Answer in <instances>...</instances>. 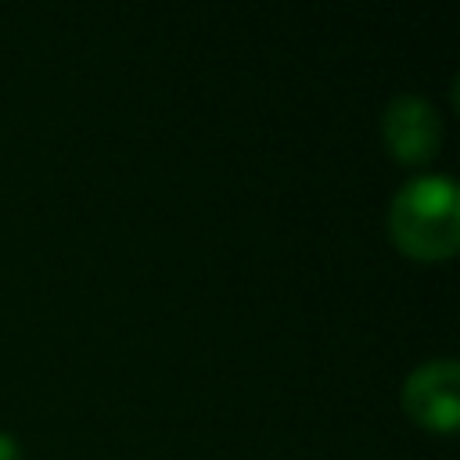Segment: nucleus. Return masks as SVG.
Listing matches in <instances>:
<instances>
[{
    "label": "nucleus",
    "instance_id": "nucleus-3",
    "mask_svg": "<svg viewBox=\"0 0 460 460\" xmlns=\"http://www.w3.org/2000/svg\"><path fill=\"white\" fill-rule=\"evenodd\" d=\"M381 137L399 162H428L442 144V119L420 93H395L381 111Z\"/></svg>",
    "mask_w": 460,
    "mask_h": 460
},
{
    "label": "nucleus",
    "instance_id": "nucleus-1",
    "mask_svg": "<svg viewBox=\"0 0 460 460\" xmlns=\"http://www.w3.org/2000/svg\"><path fill=\"white\" fill-rule=\"evenodd\" d=\"M392 241L420 262H442L460 248V187L446 172L410 176L388 205Z\"/></svg>",
    "mask_w": 460,
    "mask_h": 460
},
{
    "label": "nucleus",
    "instance_id": "nucleus-2",
    "mask_svg": "<svg viewBox=\"0 0 460 460\" xmlns=\"http://www.w3.org/2000/svg\"><path fill=\"white\" fill-rule=\"evenodd\" d=\"M399 402L420 428L453 435L460 424V363L453 356L417 363L399 388Z\"/></svg>",
    "mask_w": 460,
    "mask_h": 460
},
{
    "label": "nucleus",
    "instance_id": "nucleus-4",
    "mask_svg": "<svg viewBox=\"0 0 460 460\" xmlns=\"http://www.w3.org/2000/svg\"><path fill=\"white\" fill-rule=\"evenodd\" d=\"M0 460H22V446L11 431H0Z\"/></svg>",
    "mask_w": 460,
    "mask_h": 460
}]
</instances>
